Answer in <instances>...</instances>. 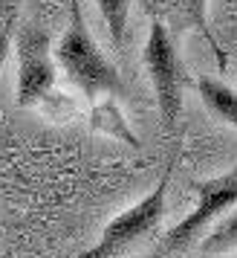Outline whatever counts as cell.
<instances>
[{
	"mask_svg": "<svg viewBox=\"0 0 237 258\" xmlns=\"http://www.w3.org/2000/svg\"><path fill=\"white\" fill-rule=\"evenodd\" d=\"M55 61L87 99L98 96H125V84L116 64L107 58L87 29L81 0H70V24L55 47Z\"/></svg>",
	"mask_w": 237,
	"mask_h": 258,
	"instance_id": "cell-1",
	"label": "cell"
},
{
	"mask_svg": "<svg viewBox=\"0 0 237 258\" xmlns=\"http://www.w3.org/2000/svg\"><path fill=\"white\" fill-rule=\"evenodd\" d=\"M171 171H174V163L168 165L165 174L159 177V183H156L142 200H136L133 206H128L125 212H118L116 218L101 229L98 241H95L90 249L78 252L75 258H118L122 252H128L131 246L145 241L148 235H154L156 229H159L162 218H165Z\"/></svg>",
	"mask_w": 237,
	"mask_h": 258,
	"instance_id": "cell-2",
	"label": "cell"
},
{
	"mask_svg": "<svg viewBox=\"0 0 237 258\" xmlns=\"http://www.w3.org/2000/svg\"><path fill=\"white\" fill-rule=\"evenodd\" d=\"M145 70L151 76L156 96V110L162 119L165 134H174L182 113V87H185V64L179 58L174 35L165 24H159L151 18V29H148V41H145Z\"/></svg>",
	"mask_w": 237,
	"mask_h": 258,
	"instance_id": "cell-3",
	"label": "cell"
},
{
	"mask_svg": "<svg viewBox=\"0 0 237 258\" xmlns=\"http://www.w3.org/2000/svg\"><path fill=\"white\" fill-rule=\"evenodd\" d=\"M12 47L18 52V105H41L55 87V58H52V38L41 24L26 21L15 29Z\"/></svg>",
	"mask_w": 237,
	"mask_h": 258,
	"instance_id": "cell-4",
	"label": "cell"
},
{
	"mask_svg": "<svg viewBox=\"0 0 237 258\" xmlns=\"http://www.w3.org/2000/svg\"><path fill=\"white\" fill-rule=\"evenodd\" d=\"M234 203H237V165L228 168L225 174L214 177V180L197 183V206H194L174 229L165 232V238L159 241L156 255L177 252V249H188V246L202 235V229H205L217 215H223L225 209H231Z\"/></svg>",
	"mask_w": 237,
	"mask_h": 258,
	"instance_id": "cell-5",
	"label": "cell"
},
{
	"mask_svg": "<svg viewBox=\"0 0 237 258\" xmlns=\"http://www.w3.org/2000/svg\"><path fill=\"white\" fill-rule=\"evenodd\" d=\"M145 9L154 21L165 24L168 29H194L200 32L211 49L220 55V47L208 29V0H145Z\"/></svg>",
	"mask_w": 237,
	"mask_h": 258,
	"instance_id": "cell-6",
	"label": "cell"
},
{
	"mask_svg": "<svg viewBox=\"0 0 237 258\" xmlns=\"http://www.w3.org/2000/svg\"><path fill=\"white\" fill-rule=\"evenodd\" d=\"M197 90H200L202 102H205V107L211 110L214 116H220L225 125L237 128V93L228 84L202 76V79H197Z\"/></svg>",
	"mask_w": 237,
	"mask_h": 258,
	"instance_id": "cell-7",
	"label": "cell"
},
{
	"mask_svg": "<svg viewBox=\"0 0 237 258\" xmlns=\"http://www.w3.org/2000/svg\"><path fill=\"white\" fill-rule=\"evenodd\" d=\"M98 12L104 18L107 29H110V41L113 47H125V32H128V15H131V0H95Z\"/></svg>",
	"mask_w": 237,
	"mask_h": 258,
	"instance_id": "cell-8",
	"label": "cell"
},
{
	"mask_svg": "<svg viewBox=\"0 0 237 258\" xmlns=\"http://www.w3.org/2000/svg\"><path fill=\"white\" fill-rule=\"evenodd\" d=\"M237 246V212H231L225 221H220L214 226V232L202 241V252L205 255H217V252H225Z\"/></svg>",
	"mask_w": 237,
	"mask_h": 258,
	"instance_id": "cell-9",
	"label": "cell"
},
{
	"mask_svg": "<svg viewBox=\"0 0 237 258\" xmlns=\"http://www.w3.org/2000/svg\"><path fill=\"white\" fill-rule=\"evenodd\" d=\"M12 21L9 18H0V67L6 64L9 52H12Z\"/></svg>",
	"mask_w": 237,
	"mask_h": 258,
	"instance_id": "cell-10",
	"label": "cell"
},
{
	"mask_svg": "<svg viewBox=\"0 0 237 258\" xmlns=\"http://www.w3.org/2000/svg\"><path fill=\"white\" fill-rule=\"evenodd\" d=\"M234 258H237V255H234Z\"/></svg>",
	"mask_w": 237,
	"mask_h": 258,
	"instance_id": "cell-11",
	"label": "cell"
}]
</instances>
